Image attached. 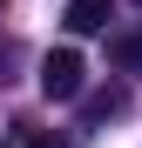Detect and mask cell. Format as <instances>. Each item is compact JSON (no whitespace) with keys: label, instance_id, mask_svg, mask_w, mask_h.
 <instances>
[{"label":"cell","instance_id":"4","mask_svg":"<svg viewBox=\"0 0 142 148\" xmlns=\"http://www.w3.org/2000/svg\"><path fill=\"white\" fill-rule=\"evenodd\" d=\"M129 108V94L122 88H102V94H88V121H108V114H122Z\"/></svg>","mask_w":142,"mask_h":148},{"label":"cell","instance_id":"3","mask_svg":"<svg viewBox=\"0 0 142 148\" xmlns=\"http://www.w3.org/2000/svg\"><path fill=\"white\" fill-rule=\"evenodd\" d=\"M108 61L122 67V74H142V20L122 27V34H108Z\"/></svg>","mask_w":142,"mask_h":148},{"label":"cell","instance_id":"6","mask_svg":"<svg viewBox=\"0 0 142 148\" xmlns=\"http://www.w3.org/2000/svg\"><path fill=\"white\" fill-rule=\"evenodd\" d=\"M0 148H7V141H0Z\"/></svg>","mask_w":142,"mask_h":148},{"label":"cell","instance_id":"1","mask_svg":"<svg viewBox=\"0 0 142 148\" xmlns=\"http://www.w3.org/2000/svg\"><path fill=\"white\" fill-rule=\"evenodd\" d=\"M81 88H88V67L75 47H54V54L41 61V94L47 101H81Z\"/></svg>","mask_w":142,"mask_h":148},{"label":"cell","instance_id":"5","mask_svg":"<svg viewBox=\"0 0 142 148\" xmlns=\"http://www.w3.org/2000/svg\"><path fill=\"white\" fill-rule=\"evenodd\" d=\"M27 148H61V135H27Z\"/></svg>","mask_w":142,"mask_h":148},{"label":"cell","instance_id":"2","mask_svg":"<svg viewBox=\"0 0 142 148\" xmlns=\"http://www.w3.org/2000/svg\"><path fill=\"white\" fill-rule=\"evenodd\" d=\"M108 14H115V0H68L61 27H68V34H102V27H108Z\"/></svg>","mask_w":142,"mask_h":148}]
</instances>
